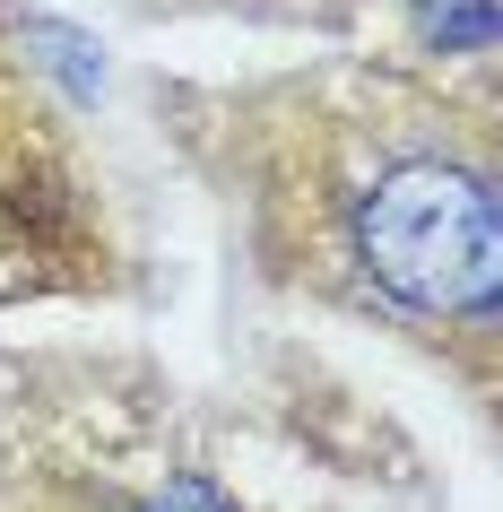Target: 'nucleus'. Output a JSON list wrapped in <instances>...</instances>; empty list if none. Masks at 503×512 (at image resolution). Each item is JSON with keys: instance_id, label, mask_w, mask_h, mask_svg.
<instances>
[{"instance_id": "nucleus-1", "label": "nucleus", "mask_w": 503, "mask_h": 512, "mask_svg": "<svg viewBox=\"0 0 503 512\" xmlns=\"http://www.w3.org/2000/svg\"><path fill=\"white\" fill-rule=\"evenodd\" d=\"M226 148L269 270L469 348L486 391L503 339V165L486 113L356 70L235 105Z\"/></svg>"}, {"instance_id": "nucleus-2", "label": "nucleus", "mask_w": 503, "mask_h": 512, "mask_svg": "<svg viewBox=\"0 0 503 512\" xmlns=\"http://www.w3.org/2000/svg\"><path fill=\"white\" fill-rule=\"evenodd\" d=\"M87 261H105L96 183L61 113L35 96L27 61L0 53V296L44 278H87Z\"/></svg>"}, {"instance_id": "nucleus-3", "label": "nucleus", "mask_w": 503, "mask_h": 512, "mask_svg": "<svg viewBox=\"0 0 503 512\" xmlns=\"http://www.w3.org/2000/svg\"><path fill=\"white\" fill-rule=\"evenodd\" d=\"M417 35H425V53L486 61L495 53V0H417Z\"/></svg>"}, {"instance_id": "nucleus-4", "label": "nucleus", "mask_w": 503, "mask_h": 512, "mask_svg": "<svg viewBox=\"0 0 503 512\" xmlns=\"http://www.w3.org/2000/svg\"><path fill=\"white\" fill-rule=\"evenodd\" d=\"M139 512H235V504L217 495V478H200V469H174V478H165Z\"/></svg>"}]
</instances>
